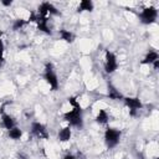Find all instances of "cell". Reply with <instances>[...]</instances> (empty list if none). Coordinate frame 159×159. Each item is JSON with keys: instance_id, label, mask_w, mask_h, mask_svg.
<instances>
[{"instance_id": "1", "label": "cell", "mask_w": 159, "mask_h": 159, "mask_svg": "<svg viewBox=\"0 0 159 159\" xmlns=\"http://www.w3.org/2000/svg\"><path fill=\"white\" fill-rule=\"evenodd\" d=\"M63 118L70 125L81 129L83 127V118H82V108H71L66 113H63Z\"/></svg>"}, {"instance_id": "2", "label": "cell", "mask_w": 159, "mask_h": 159, "mask_svg": "<svg viewBox=\"0 0 159 159\" xmlns=\"http://www.w3.org/2000/svg\"><path fill=\"white\" fill-rule=\"evenodd\" d=\"M119 138H120V130L116 129V128H111L108 127L104 132V140L106 144L109 149L114 148L118 143H119Z\"/></svg>"}, {"instance_id": "3", "label": "cell", "mask_w": 159, "mask_h": 159, "mask_svg": "<svg viewBox=\"0 0 159 159\" xmlns=\"http://www.w3.org/2000/svg\"><path fill=\"white\" fill-rule=\"evenodd\" d=\"M158 17V10L154 7V6H148V7H144L142 10V12L139 14V19L143 24L145 25H149V24H153L155 22Z\"/></svg>"}, {"instance_id": "4", "label": "cell", "mask_w": 159, "mask_h": 159, "mask_svg": "<svg viewBox=\"0 0 159 159\" xmlns=\"http://www.w3.org/2000/svg\"><path fill=\"white\" fill-rule=\"evenodd\" d=\"M43 78L53 91H56L58 88V80H57V76L53 71L52 63H46L45 72H43Z\"/></svg>"}, {"instance_id": "5", "label": "cell", "mask_w": 159, "mask_h": 159, "mask_svg": "<svg viewBox=\"0 0 159 159\" xmlns=\"http://www.w3.org/2000/svg\"><path fill=\"white\" fill-rule=\"evenodd\" d=\"M118 68V62L117 57L113 52L106 51V61H104V71L107 73H113Z\"/></svg>"}, {"instance_id": "6", "label": "cell", "mask_w": 159, "mask_h": 159, "mask_svg": "<svg viewBox=\"0 0 159 159\" xmlns=\"http://www.w3.org/2000/svg\"><path fill=\"white\" fill-rule=\"evenodd\" d=\"M31 133L39 139H47L48 138V132L46 127L40 123V122H32L31 123Z\"/></svg>"}, {"instance_id": "7", "label": "cell", "mask_w": 159, "mask_h": 159, "mask_svg": "<svg viewBox=\"0 0 159 159\" xmlns=\"http://www.w3.org/2000/svg\"><path fill=\"white\" fill-rule=\"evenodd\" d=\"M39 15L48 19V16H51V15H60V11L51 2H42L39 6Z\"/></svg>"}, {"instance_id": "8", "label": "cell", "mask_w": 159, "mask_h": 159, "mask_svg": "<svg viewBox=\"0 0 159 159\" xmlns=\"http://www.w3.org/2000/svg\"><path fill=\"white\" fill-rule=\"evenodd\" d=\"M123 99H124L125 106L130 109V116H135L137 111H139V109L143 108V103H142L140 99L137 98V97H125V98H123Z\"/></svg>"}, {"instance_id": "9", "label": "cell", "mask_w": 159, "mask_h": 159, "mask_svg": "<svg viewBox=\"0 0 159 159\" xmlns=\"http://www.w3.org/2000/svg\"><path fill=\"white\" fill-rule=\"evenodd\" d=\"M34 22L36 24V26H37V29H39L40 31H42V32H45V34H48V35L51 34V29H50V26H48V19H47V17H42V16H40V15H36Z\"/></svg>"}, {"instance_id": "10", "label": "cell", "mask_w": 159, "mask_h": 159, "mask_svg": "<svg viewBox=\"0 0 159 159\" xmlns=\"http://www.w3.org/2000/svg\"><path fill=\"white\" fill-rule=\"evenodd\" d=\"M1 122H2L4 128H6L7 130L15 127V120H14V118H12L10 114H6V113H4V112L1 113Z\"/></svg>"}, {"instance_id": "11", "label": "cell", "mask_w": 159, "mask_h": 159, "mask_svg": "<svg viewBox=\"0 0 159 159\" xmlns=\"http://www.w3.org/2000/svg\"><path fill=\"white\" fill-rule=\"evenodd\" d=\"M108 97L111 99H114V101H119V99H123L124 97L122 96V93L113 86V84H108Z\"/></svg>"}, {"instance_id": "12", "label": "cell", "mask_w": 159, "mask_h": 159, "mask_svg": "<svg viewBox=\"0 0 159 159\" xmlns=\"http://www.w3.org/2000/svg\"><path fill=\"white\" fill-rule=\"evenodd\" d=\"M71 135H72L71 128L70 127H65L58 132V140L60 142H68L71 139Z\"/></svg>"}, {"instance_id": "13", "label": "cell", "mask_w": 159, "mask_h": 159, "mask_svg": "<svg viewBox=\"0 0 159 159\" xmlns=\"http://www.w3.org/2000/svg\"><path fill=\"white\" fill-rule=\"evenodd\" d=\"M157 60H159V55L155 51H150L142 61V65H153Z\"/></svg>"}, {"instance_id": "14", "label": "cell", "mask_w": 159, "mask_h": 159, "mask_svg": "<svg viewBox=\"0 0 159 159\" xmlns=\"http://www.w3.org/2000/svg\"><path fill=\"white\" fill-rule=\"evenodd\" d=\"M96 120L99 124H107L109 122V116L104 109H99L97 116H96Z\"/></svg>"}, {"instance_id": "15", "label": "cell", "mask_w": 159, "mask_h": 159, "mask_svg": "<svg viewBox=\"0 0 159 159\" xmlns=\"http://www.w3.org/2000/svg\"><path fill=\"white\" fill-rule=\"evenodd\" d=\"M58 34H60L61 39H62L63 41L68 42V43H71V42L75 41V34L71 32V31H68V30H63V29H62V30L58 31Z\"/></svg>"}, {"instance_id": "16", "label": "cell", "mask_w": 159, "mask_h": 159, "mask_svg": "<svg viewBox=\"0 0 159 159\" xmlns=\"http://www.w3.org/2000/svg\"><path fill=\"white\" fill-rule=\"evenodd\" d=\"M93 7H94V5L91 0H82L77 7V11H92Z\"/></svg>"}, {"instance_id": "17", "label": "cell", "mask_w": 159, "mask_h": 159, "mask_svg": "<svg viewBox=\"0 0 159 159\" xmlns=\"http://www.w3.org/2000/svg\"><path fill=\"white\" fill-rule=\"evenodd\" d=\"M9 137L11 138V139H14V140H19L21 137H22V130L19 128V127H14V128H11V129H9Z\"/></svg>"}, {"instance_id": "18", "label": "cell", "mask_w": 159, "mask_h": 159, "mask_svg": "<svg viewBox=\"0 0 159 159\" xmlns=\"http://www.w3.org/2000/svg\"><path fill=\"white\" fill-rule=\"evenodd\" d=\"M29 24V21L26 20V19H22V17H20V19H16L15 21H14V24H12V30L14 31H17V30H21L25 25H27Z\"/></svg>"}, {"instance_id": "19", "label": "cell", "mask_w": 159, "mask_h": 159, "mask_svg": "<svg viewBox=\"0 0 159 159\" xmlns=\"http://www.w3.org/2000/svg\"><path fill=\"white\" fill-rule=\"evenodd\" d=\"M4 51H5V46H4L2 39H1V36H0V63L4 61Z\"/></svg>"}, {"instance_id": "20", "label": "cell", "mask_w": 159, "mask_h": 159, "mask_svg": "<svg viewBox=\"0 0 159 159\" xmlns=\"http://www.w3.org/2000/svg\"><path fill=\"white\" fill-rule=\"evenodd\" d=\"M1 4H2L4 6H10V5L12 4V1H11V0H4V1H1Z\"/></svg>"}, {"instance_id": "21", "label": "cell", "mask_w": 159, "mask_h": 159, "mask_svg": "<svg viewBox=\"0 0 159 159\" xmlns=\"http://www.w3.org/2000/svg\"><path fill=\"white\" fill-rule=\"evenodd\" d=\"M63 159H76V158H75V155H72V154H66V155L63 157Z\"/></svg>"}, {"instance_id": "22", "label": "cell", "mask_w": 159, "mask_h": 159, "mask_svg": "<svg viewBox=\"0 0 159 159\" xmlns=\"http://www.w3.org/2000/svg\"><path fill=\"white\" fill-rule=\"evenodd\" d=\"M153 67H154V70H158V68H159V60H157V61L153 63Z\"/></svg>"}, {"instance_id": "23", "label": "cell", "mask_w": 159, "mask_h": 159, "mask_svg": "<svg viewBox=\"0 0 159 159\" xmlns=\"http://www.w3.org/2000/svg\"><path fill=\"white\" fill-rule=\"evenodd\" d=\"M75 158H76V159H84V157H83L82 154H77Z\"/></svg>"}, {"instance_id": "24", "label": "cell", "mask_w": 159, "mask_h": 159, "mask_svg": "<svg viewBox=\"0 0 159 159\" xmlns=\"http://www.w3.org/2000/svg\"><path fill=\"white\" fill-rule=\"evenodd\" d=\"M17 158H19V159H27V158H26L24 154H19V155H17Z\"/></svg>"}, {"instance_id": "25", "label": "cell", "mask_w": 159, "mask_h": 159, "mask_svg": "<svg viewBox=\"0 0 159 159\" xmlns=\"http://www.w3.org/2000/svg\"><path fill=\"white\" fill-rule=\"evenodd\" d=\"M0 67H1V63H0Z\"/></svg>"}]
</instances>
